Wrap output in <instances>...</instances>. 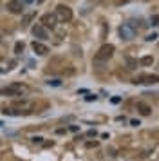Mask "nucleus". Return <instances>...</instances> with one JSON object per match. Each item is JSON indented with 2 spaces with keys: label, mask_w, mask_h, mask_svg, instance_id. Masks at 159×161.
Returning a JSON list of instances; mask_svg holds the SVG:
<instances>
[{
  "label": "nucleus",
  "mask_w": 159,
  "mask_h": 161,
  "mask_svg": "<svg viewBox=\"0 0 159 161\" xmlns=\"http://www.w3.org/2000/svg\"><path fill=\"white\" fill-rule=\"evenodd\" d=\"M130 125H134V127H137V125H139V121H137V119H132V121H130Z\"/></svg>",
  "instance_id": "5701e85b"
},
{
  "label": "nucleus",
  "mask_w": 159,
  "mask_h": 161,
  "mask_svg": "<svg viewBox=\"0 0 159 161\" xmlns=\"http://www.w3.org/2000/svg\"><path fill=\"white\" fill-rule=\"evenodd\" d=\"M87 136H89V138H92V136H96V130H89V132H87Z\"/></svg>",
  "instance_id": "4be33fe9"
},
{
  "label": "nucleus",
  "mask_w": 159,
  "mask_h": 161,
  "mask_svg": "<svg viewBox=\"0 0 159 161\" xmlns=\"http://www.w3.org/2000/svg\"><path fill=\"white\" fill-rule=\"evenodd\" d=\"M14 53H16V54H22V53H24V42H16V44H14Z\"/></svg>",
  "instance_id": "ddd939ff"
},
{
  "label": "nucleus",
  "mask_w": 159,
  "mask_h": 161,
  "mask_svg": "<svg viewBox=\"0 0 159 161\" xmlns=\"http://www.w3.org/2000/svg\"><path fill=\"white\" fill-rule=\"evenodd\" d=\"M150 22H152V25H157V22H159V16H152V18H150Z\"/></svg>",
  "instance_id": "f3484780"
},
{
  "label": "nucleus",
  "mask_w": 159,
  "mask_h": 161,
  "mask_svg": "<svg viewBox=\"0 0 159 161\" xmlns=\"http://www.w3.org/2000/svg\"><path fill=\"white\" fill-rule=\"evenodd\" d=\"M132 83H136V85H146V83H159V76L157 74H139L136 76Z\"/></svg>",
  "instance_id": "20e7f679"
},
{
  "label": "nucleus",
  "mask_w": 159,
  "mask_h": 161,
  "mask_svg": "<svg viewBox=\"0 0 159 161\" xmlns=\"http://www.w3.org/2000/svg\"><path fill=\"white\" fill-rule=\"evenodd\" d=\"M24 2H25V4H33V2H35V0H24Z\"/></svg>",
  "instance_id": "b1692460"
},
{
  "label": "nucleus",
  "mask_w": 159,
  "mask_h": 161,
  "mask_svg": "<svg viewBox=\"0 0 159 161\" xmlns=\"http://www.w3.org/2000/svg\"><path fill=\"white\" fill-rule=\"evenodd\" d=\"M121 102V98H119V96H116V98H112V103H119Z\"/></svg>",
  "instance_id": "412c9836"
},
{
  "label": "nucleus",
  "mask_w": 159,
  "mask_h": 161,
  "mask_svg": "<svg viewBox=\"0 0 159 161\" xmlns=\"http://www.w3.org/2000/svg\"><path fill=\"white\" fill-rule=\"evenodd\" d=\"M33 36L40 38V40H45V38H47V29L43 27L42 24H36L35 27H33Z\"/></svg>",
  "instance_id": "1a4fd4ad"
},
{
  "label": "nucleus",
  "mask_w": 159,
  "mask_h": 161,
  "mask_svg": "<svg viewBox=\"0 0 159 161\" xmlns=\"http://www.w3.org/2000/svg\"><path fill=\"white\" fill-rule=\"evenodd\" d=\"M136 109H137V112H139L141 116H150L152 114V107L150 105H146V103H143V102H137Z\"/></svg>",
  "instance_id": "9d476101"
},
{
  "label": "nucleus",
  "mask_w": 159,
  "mask_h": 161,
  "mask_svg": "<svg viewBox=\"0 0 159 161\" xmlns=\"http://www.w3.org/2000/svg\"><path fill=\"white\" fill-rule=\"evenodd\" d=\"M54 15H56V18L60 20V22H71V20H72V9L69 8V6L58 4Z\"/></svg>",
  "instance_id": "f03ea898"
},
{
  "label": "nucleus",
  "mask_w": 159,
  "mask_h": 161,
  "mask_svg": "<svg viewBox=\"0 0 159 161\" xmlns=\"http://www.w3.org/2000/svg\"><path fill=\"white\" fill-rule=\"evenodd\" d=\"M127 64H129L130 69H136V67H137V60H134V58H127Z\"/></svg>",
  "instance_id": "4468645a"
},
{
  "label": "nucleus",
  "mask_w": 159,
  "mask_h": 161,
  "mask_svg": "<svg viewBox=\"0 0 159 161\" xmlns=\"http://www.w3.org/2000/svg\"><path fill=\"white\" fill-rule=\"evenodd\" d=\"M156 38H157V33H152V35H148V36H146V40H148V42H154Z\"/></svg>",
  "instance_id": "dca6fc26"
},
{
  "label": "nucleus",
  "mask_w": 159,
  "mask_h": 161,
  "mask_svg": "<svg viewBox=\"0 0 159 161\" xmlns=\"http://www.w3.org/2000/svg\"><path fill=\"white\" fill-rule=\"evenodd\" d=\"M112 54H114V45L103 44L100 47V51L96 53V62H107L108 58H112Z\"/></svg>",
  "instance_id": "7ed1b4c3"
},
{
  "label": "nucleus",
  "mask_w": 159,
  "mask_h": 161,
  "mask_svg": "<svg viewBox=\"0 0 159 161\" xmlns=\"http://www.w3.org/2000/svg\"><path fill=\"white\" fill-rule=\"evenodd\" d=\"M119 36L123 40H132V38L136 36V29L130 24H123V25H119Z\"/></svg>",
  "instance_id": "39448f33"
},
{
  "label": "nucleus",
  "mask_w": 159,
  "mask_h": 161,
  "mask_svg": "<svg viewBox=\"0 0 159 161\" xmlns=\"http://www.w3.org/2000/svg\"><path fill=\"white\" fill-rule=\"evenodd\" d=\"M47 83H49V85H54V87H58V85H62V81H60V80H49Z\"/></svg>",
  "instance_id": "2eb2a0df"
},
{
  "label": "nucleus",
  "mask_w": 159,
  "mask_h": 161,
  "mask_svg": "<svg viewBox=\"0 0 159 161\" xmlns=\"http://www.w3.org/2000/svg\"><path fill=\"white\" fill-rule=\"evenodd\" d=\"M7 11L13 13V15H20L22 11H24L22 0H9V2H7Z\"/></svg>",
  "instance_id": "0eeeda50"
},
{
  "label": "nucleus",
  "mask_w": 159,
  "mask_h": 161,
  "mask_svg": "<svg viewBox=\"0 0 159 161\" xmlns=\"http://www.w3.org/2000/svg\"><path fill=\"white\" fill-rule=\"evenodd\" d=\"M42 25L45 27V29H54L56 27V22H58V18H56V15L54 13H47V15H43L42 16Z\"/></svg>",
  "instance_id": "423d86ee"
},
{
  "label": "nucleus",
  "mask_w": 159,
  "mask_h": 161,
  "mask_svg": "<svg viewBox=\"0 0 159 161\" xmlns=\"http://www.w3.org/2000/svg\"><path fill=\"white\" fill-rule=\"evenodd\" d=\"M27 91V87L24 85V83H11V85H7V87L0 89V94H7V96H20L24 94Z\"/></svg>",
  "instance_id": "f257e3e1"
},
{
  "label": "nucleus",
  "mask_w": 159,
  "mask_h": 161,
  "mask_svg": "<svg viewBox=\"0 0 159 161\" xmlns=\"http://www.w3.org/2000/svg\"><path fill=\"white\" fill-rule=\"evenodd\" d=\"M87 147H89V148H90V147H98V141H89Z\"/></svg>",
  "instance_id": "6ab92c4d"
},
{
  "label": "nucleus",
  "mask_w": 159,
  "mask_h": 161,
  "mask_svg": "<svg viewBox=\"0 0 159 161\" xmlns=\"http://www.w3.org/2000/svg\"><path fill=\"white\" fill-rule=\"evenodd\" d=\"M33 18H35V13H29V15H25L24 18H22V25H27V24L31 22Z\"/></svg>",
  "instance_id": "f8f14e48"
},
{
  "label": "nucleus",
  "mask_w": 159,
  "mask_h": 161,
  "mask_svg": "<svg viewBox=\"0 0 159 161\" xmlns=\"http://www.w3.org/2000/svg\"><path fill=\"white\" fill-rule=\"evenodd\" d=\"M31 47H33V51H35L38 56H43V54H47V53H49V47H47V45L42 44V42H36V40L31 44Z\"/></svg>",
  "instance_id": "6e6552de"
},
{
  "label": "nucleus",
  "mask_w": 159,
  "mask_h": 161,
  "mask_svg": "<svg viewBox=\"0 0 159 161\" xmlns=\"http://www.w3.org/2000/svg\"><path fill=\"white\" fill-rule=\"evenodd\" d=\"M139 64H141V65H152V64H154V58H152V56H143V58L139 60Z\"/></svg>",
  "instance_id": "9b49d317"
},
{
  "label": "nucleus",
  "mask_w": 159,
  "mask_h": 161,
  "mask_svg": "<svg viewBox=\"0 0 159 161\" xmlns=\"http://www.w3.org/2000/svg\"><path fill=\"white\" fill-rule=\"evenodd\" d=\"M96 98H98V96H94V94H89V96H87V98H85V100H87V102H94Z\"/></svg>",
  "instance_id": "a211bd4d"
},
{
  "label": "nucleus",
  "mask_w": 159,
  "mask_h": 161,
  "mask_svg": "<svg viewBox=\"0 0 159 161\" xmlns=\"http://www.w3.org/2000/svg\"><path fill=\"white\" fill-rule=\"evenodd\" d=\"M0 125H4V123H2V121H0Z\"/></svg>",
  "instance_id": "393cba45"
},
{
  "label": "nucleus",
  "mask_w": 159,
  "mask_h": 161,
  "mask_svg": "<svg viewBox=\"0 0 159 161\" xmlns=\"http://www.w3.org/2000/svg\"><path fill=\"white\" fill-rule=\"evenodd\" d=\"M42 139H43V138H40V136H36V138H33V141H35V143H42Z\"/></svg>",
  "instance_id": "aec40b11"
}]
</instances>
